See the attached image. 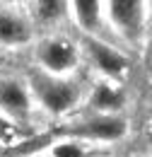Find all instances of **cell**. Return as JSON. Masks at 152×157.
Returning a JSON list of instances; mask_svg holds the SVG:
<instances>
[{"mask_svg":"<svg viewBox=\"0 0 152 157\" xmlns=\"http://www.w3.org/2000/svg\"><path fill=\"white\" fill-rule=\"evenodd\" d=\"M36 58L46 75L63 78L77 65V48L63 36H51L36 46Z\"/></svg>","mask_w":152,"mask_h":157,"instance_id":"obj_2","label":"cell"},{"mask_svg":"<svg viewBox=\"0 0 152 157\" xmlns=\"http://www.w3.org/2000/svg\"><path fill=\"white\" fill-rule=\"evenodd\" d=\"M87 53L92 63L97 65L99 73H104L106 78H121L126 70H128V60L123 53H118L116 48H111L109 44H104L97 36H89L87 39Z\"/></svg>","mask_w":152,"mask_h":157,"instance_id":"obj_6","label":"cell"},{"mask_svg":"<svg viewBox=\"0 0 152 157\" xmlns=\"http://www.w3.org/2000/svg\"><path fill=\"white\" fill-rule=\"evenodd\" d=\"M147 60L152 63V41H150V46H147Z\"/></svg>","mask_w":152,"mask_h":157,"instance_id":"obj_12","label":"cell"},{"mask_svg":"<svg viewBox=\"0 0 152 157\" xmlns=\"http://www.w3.org/2000/svg\"><path fill=\"white\" fill-rule=\"evenodd\" d=\"M63 133L77 138H89V140H121L128 133V123L123 116H101L97 114L92 118L80 121L77 126L65 128Z\"/></svg>","mask_w":152,"mask_h":157,"instance_id":"obj_3","label":"cell"},{"mask_svg":"<svg viewBox=\"0 0 152 157\" xmlns=\"http://www.w3.org/2000/svg\"><path fill=\"white\" fill-rule=\"evenodd\" d=\"M32 7H34V15H36L39 22H53L65 12L68 5L65 2H58V0H39Z\"/></svg>","mask_w":152,"mask_h":157,"instance_id":"obj_10","label":"cell"},{"mask_svg":"<svg viewBox=\"0 0 152 157\" xmlns=\"http://www.w3.org/2000/svg\"><path fill=\"white\" fill-rule=\"evenodd\" d=\"M0 109L12 118L27 121L32 114V97L29 90L24 87V82L12 78L0 80Z\"/></svg>","mask_w":152,"mask_h":157,"instance_id":"obj_4","label":"cell"},{"mask_svg":"<svg viewBox=\"0 0 152 157\" xmlns=\"http://www.w3.org/2000/svg\"><path fill=\"white\" fill-rule=\"evenodd\" d=\"M5 136V128H2V123H0V138Z\"/></svg>","mask_w":152,"mask_h":157,"instance_id":"obj_14","label":"cell"},{"mask_svg":"<svg viewBox=\"0 0 152 157\" xmlns=\"http://www.w3.org/2000/svg\"><path fill=\"white\" fill-rule=\"evenodd\" d=\"M70 10H73V15H75V20L80 22L82 29H87V32L99 29L101 2H97V0H75V2H70Z\"/></svg>","mask_w":152,"mask_h":157,"instance_id":"obj_9","label":"cell"},{"mask_svg":"<svg viewBox=\"0 0 152 157\" xmlns=\"http://www.w3.org/2000/svg\"><path fill=\"white\" fill-rule=\"evenodd\" d=\"M89 104L94 106L101 116H116V111H121L123 104H126V94L121 90H114L109 82H99L94 90H92Z\"/></svg>","mask_w":152,"mask_h":157,"instance_id":"obj_8","label":"cell"},{"mask_svg":"<svg viewBox=\"0 0 152 157\" xmlns=\"http://www.w3.org/2000/svg\"><path fill=\"white\" fill-rule=\"evenodd\" d=\"M147 143H150V145H152V131H150V133H147Z\"/></svg>","mask_w":152,"mask_h":157,"instance_id":"obj_13","label":"cell"},{"mask_svg":"<svg viewBox=\"0 0 152 157\" xmlns=\"http://www.w3.org/2000/svg\"><path fill=\"white\" fill-rule=\"evenodd\" d=\"M48 157H89V152L75 143V140H63V143H58L51 147V155Z\"/></svg>","mask_w":152,"mask_h":157,"instance_id":"obj_11","label":"cell"},{"mask_svg":"<svg viewBox=\"0 0 152 157\" xmlns=\"http://www.w3.org/2000/svg\"><path fill=\"white\" fill-rule=\"evenodd\" d=\"M109 10V17L118 27V32L128 39H138L140 32H142V2H135V0H114L106 5Z\"/></svg>","mask_w":152,"mask_h":157,"instance_id":"obj_5","label":"cell"},{"mask_svg":"<svg viewBox=\"0 0 152 157\" xmlns=\"http://www.w3.org/2000/svg\"><path fill=\"white\" fill-rule=\"evenodd\" d=\"M29 39H32V27H29V22L22 20L15 12L2 10V12H0V44L19 46V44H27Z\"/></svg>","mask_w":152,"mask_h":157,"instance_id":"obj_7","label":"cell"},{"mask_svg":"<svg viewBox=\"0 0 152 157\" xmlns=\"http://www.w3.org/2000/svg\"><path fill=\"white\" fill-rule=\"evenodd\" d=\"M32 90H34L36 99L41 101V106L53 116L68 114L80 99V87L73 80L53 78V75H46V73L32 75Z\"/></svg>","mask_w":152,"mask_h":157,"instance_id":"obj_1","label":"cell"},{"mask_svg":"<svg viewBox=\"0 0 152 157\" xmlns=\"http://www.w3.org/2000/svg\"><path fill=\"white\" fill-rule=\"evenodd\" d=\"M29 157H46V155H29Z\"/></svg>","mask_w":152,"mask_h":157,"instance_id":"obj_15","label":"cell"}]
</instances>
